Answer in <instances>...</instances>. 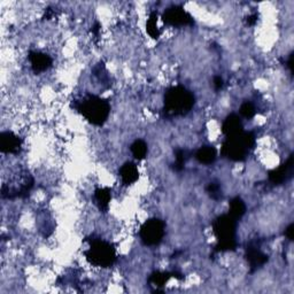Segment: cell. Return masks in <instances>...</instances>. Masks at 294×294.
<instances>
[{
  "label": "cell",
  "mask_w": 294,
  "mask_h": 294,
  "mask_svg": "<svg viewBox=\"0 0 294 294\" xmlns=\"http://www.w3.org/2000/svg\"><path fill=\"white\" fill-rule=\"evenodd\" d=\"M195 104L194 94L182 85L171 86L165 93V106L163 115L165 117L172 119L185 116L191 112Z\"/></svg>",
  "instance_id": "cell-1"
},
{
  "label": "cell",
  "mask_w": 294,
  "mask_h": 294,
  "mask_svg": "<svg viewBox=\"0 0 294 294\" xmlns=\"http://www.w3.org/2000/svg\"><path fill=\"white\" fill-rule=\"evenodd\" d=\"M74 107L90 123L98 127L106 123L110 114L108 101L94 94H86L83 99L75 101Z\"/></svg>",
  "instance_id": "cell-2"
},
{
  "label": "cell",
  "mask_w": 294,
  "mask_h": 294,
  "mask_svg": "<svg viewBox=\"0 0 294 294\" xmlns=\"http://www.w3.org/2000/svg\"><path fill=\"white\" fill-rule=\"evenodd\" d=\"M237 222L229 214L221 215L213 222V231L218 239L216 252H231L237 248Z\"/></svg>",
  "instance_id": "cell-3"
},
{
  "label": "cell",
  "mask_w": 294,
  "mask_h": 294,
  "mask_svg": "<svg viewBox=\"0 0 294 294\" xmlns=\"http://www.w3.org/2000/svg\"><path fill=\"white\" fill-rule=\"evenodd\" d=\"M255 146V136L253 132L243 131L237 136L226 138L222 145L221 153L231 161L242 162L248 156L249 152Z\"/></svg>",
  "instance_id": "cell-4"
},
{
  "label": "cell",
  "mask_w": 294,
  "mask_h": 294,
  "mask_svg": "<svg viewBox=\"0 0 294 294\" xmlns=\"http://www.w3.org/2000/svg\"><path fill=\"white\" fill-rule=\"evenodd\" d=\"M86 260L95 267L109 268L116 261L114 246L103 239L90 240V248L85 252Z\"/></svg>",
  "instance_id": "cell-5"
},
{
  "label": "cell",
  "mask_w": 294,
  "mask_h": 294,
  "mask_svg": "<svg viewBox=\"0 0 294 294\" xmlns=\"http://www.w3.org/2000/svg\"><path fill=\"white\" fill-rule=\"evenodd\" d=\"M166 234V224L160 219L147 220L142 225L139 236L145 246H158Z\"/></svg>",
  "instance_id": "cell-6"
},
{
  "label": "cell",
  "mask_w": 294,
  "mask_h": 294,
  "mask_svg": "<svg viewBox=\"0 0 294 294\" xmlns=\"http://www.w3.org/2000/svg\"><path fill=\"white\" fill-rule=\"evenodd\" d=\"M162 21L167 26L181 28L194 25V20L190 13H187L182 6H171L162 14Z\"/></svg>",
  "instance_id": "cell-7"
},
{
  "label": "cell",
  "mask_w": 294,
  "mask_h": 294,
  "mask_svg": "<svg viewBox=\"0 0 294 294\" xmlns=\"http://www.w3.org/2000/svg\"><path fill=\"white\" fill-rule=\"evenodd\" d=\"M294 171V154L292 153L287 160L279 166L278 168L270 170L268 172L269 182L273 185H282L293 177Z\"/></svg>",
  "instance_id": "cell-8"
},
{
  "label": "cell",
  "mask_w": 294,
  "mask_h": 294,
  "mask_svg": "<svg viewBox=\"0 0 294 294\" xmlns=\"http://www.w3.org/2000/svg\"><path fill=\"white\" fill-rule=\"evenodd\" d=\"M245 258L248 262L250 272H254L257 271V270L261 269L264 264L269 261L268 255L262 252L261 248H260V245L255 242H252L247 245L245 252Z\"/></svg>",
  "instance_id": "cell-9"
},
{
  "label": "cell",
  "mask_w": 294,
  "mask_h": 294,
  "mask_svg": "<svg viewBox=\"0 0 294 294\" xmlns=\"http://www.w3.org/2000/svg\"><path fill=\"white\" fill-rule=\"evenodd\" d=\"M29 61H30L31 69L36 75H40L42 73H45L46 70H49L52 65L53 60L52 57L40 51H30L29 52Z\"/></svg>",
  "instance_id": "cell-10"
},
{
  "label": "cell",
  "mask_w": 294,
  "mask_h": 294,
  "mask_svg": "<svg viewBox=\"0 0 294 294\" xmlns=\"http://www.w3.org/2000/svg\"><path fill=\"white\" fill-rule=\"evenodd\" d=\"M22 148V139L12 131L0 133V151L5 154H18Z\"/></svg>",
  "instance_id": "cell-11"
},
{
  "label": "cell",
  "mask_w": 294,
  "mask_h": 294,
  "mask_svg": "<svg viewBox=\"0 0 294 294\" xmlns=\"http://www.w3.org/2000/svg\"><path fill=\"white\" fill-rule=\"evenodd\" d=\"M244 131V125L242 120L237 114H230L225 117L223 124H222V132L226 138L237 136Z\"/></svg>",
  "instance_id": "cell-12"
},
{
  "label": "cell",
  "mask_w": 294,
  "mask_h": 294,
  "mask_svg": "<svg viewBox=\"0 0 294 294\" xmlns=\"http://www.w3.org/2000/svg\"><path fill=\"white\" fill-rule=\"evenodd\" d=\"M120 177L124 185L134 184L139 178V171L137 166L132 162H125L120 169Z\"/></svg>",
  "instance_id": "cell-13"
},
{
  "label": "cell",
  "mask_w": 294,
  "mask_h": 294,
  "mask_svg": "<svg viewBox=\"0 0 294 294\" xmlns=\"http://www.w3.org/2000/svg\"><path fill=\"white\" fill-rule=\"evenodd\" d=\"M216 155H218V152L213 146H202L195 152L197 161L205 166L213 165L216 161Z\"/></svg>",
  "instance_id": "cell-14"
},
{
  "label": "cell",
  "mask_w": 294,
  "mask_h": 294,
  "mask_svg": "<svg viewBox=\"0 0 294 294\" xmlns=\"http://www.w3.org/2000/svg\"><path fill=\"white\" fill-rule=\"evenodd\" d=\"M94 198L97 201V205L101 211H106L109 208V202L112 199V191L108 187H101V189H97L94 191Z\"/></svg>",
  "instance_id": "cell-15"
},
{
  "label": "cell",
  "mask_w": 294,
  "mask_h": 294,
  "mask_svg": "<svg viewBox=\"0 0 294 294\" xmlns=\"http://www.w3.org/2000/svg\"><path fill=\"white\" fill-rule=\"evenodd\" d=\"M171 277H176L178 279H183L182 273H178V272H161V271H156V272H153L151 275V277H149L148 282L153 284L154 286L156 287H162L165 284L169 281Z\"/></svg>",
  "instance_id": "cell-16"
},
{
  "label": "cell",
  "mask_w": 294,
  "mask_h": 294,
  "mask_svg": "<svg viewBox=\"0 0 294 294\" xmlns=\"http://www.w3.org/2000/svg\"><path fill=\"white\" fill-rule=\"evenodd\" d=\"M246 213V205L242 198L236 197L231 199L229 204V215L232 216L234 220H240Z\"/></svg>",
  "instance_id": "cell-17"
},
{
  "label": "cell",
  "mask_w": 294,
  "mask_h": 294,
  "mask_svg": "<svg viewBox=\"0 0 294 294\" xmlns=\"http://www.w3.org/2000/svg\"><path fill=\"white\" fill-rule=\"evenodd\" d=\"M130 151H131L133 158L136 159V160H144V159L146 158L147 155V152H148V148H147V144L142 141V139H137V141H134L131 146H130Z\"/></svg>",
  "instance_id": "cell-18"
},
{
  "label": "cell",
  "mask_w": 294,
  "mask_h": 294,
  "mask_svg": "<svg viewBox=\"0 0 294 294\" xmlns=\"http://www.w3.org/2000/svg\"><path fill=\"white\" fill-rule=\"evenodd\" d=\"M146 31L153 40H158L161 35L160 29L158 28V13L155 11L149 14L146 22Z\"/></svg>",
  "instance_id": "cell-19"
},
{
  "label": "cell",
  "mask_w": 294,
  "mask_h": 294,
  "mask_svg": "<svg viewBox=\"0 0 294 294\" xmlns=\"http://www.w3.org/2000/svg\"><path fill=\"white\" fill-rule=\"evenodd\" d=\"M190 158L189 153L185 149L178 148L175 152V163H173V169L176 171H182L184 169L185 163L187 161V159Z\"/></svg>",
  "instance_id": "cell-20"
},
{
  "label": "cell",
  "mask_w": 294,
  "mask_h": 294,
  "mask_svg": "<svg viewBox=\"0 0 294 294\" xmlns=\"http://www.w3.org/2000/svg\"><path fill=\"white\" fill-rule=\"evenodd\" d=\"M206 192L213 200H221L223 198V193H222V187L216 182H210L208 185L206 186Z\"/></svg>",
  "instance_id": "cell-21"
},
{
  "label": "cell",
  "mask_w": 294,
  "mask_h": 294,
  "mask_svg": "<svg viewBox=\"0 0 294 294\" xmlns=\"http://www.w3.org/2000/svg\"><path fill=\"white\" fill-rule=\"evenodd\" d=\"M239 113L243 117L250 120L255 116V114H257V108H255V106L250 103V101H245V103H243L242 106H240Z\"/></svg>",
  "instance_id": "cell-22"
},
{
  "label": "cell",
  "mask_w": 294,
  "mask_h": 294,
  "mask_svg": "<svg viewBox=\"0 0 294 294\" xmlns=\"http://www.w3.org/2000/svg\"><path fill=\"white\" fill-rule=\"evenodd\" d=\"M213 85H214V89L216 91H220L223 89V85H224V81L222 79L221 76H215L214 80H213Z\"/></svg>",
  "instance_id": "cell-23"
},
{
  "label": "cell",
  "mask_w": 294,
  "mask_h": 294,
  "mask_svg": "<svg viewBox=\"0 0 294 294\" xmlns=\"http://www.w3.org/2000/svg\"><path fill=\"white\" fill-rule=\"evenodd\" d=\"M293 232H294V224L291 223L290 225L287 226L286 230H285V232H284V234H285V237L290 240V242H292L293 240Z\"/></svg>",
  "instance_id": "cell-24"
},
{
  "label": "cell",
  "mask_w": 294,
  "mask_h": 294,
  "mask_svg": "<svg viewBox=\"0 0 294 294\" xmlns=\"http://www.w3.org/2000/svg\"><path fill=\"white\" fill-rule=\"evenodd\" d=\"M258 14H252V15H249L247 16V18H246V22H247V25L248 26H254L255 23L258 22Z\"/></svg>",
  "instance_id": "cell-25"
},
{
  "label": "cell",
  "mask_w": 294,
  "mask_h": 294,
  "mask_svg": "<svg viewBox=\"0 0 294 294\" xmlns=\"http://www.w3.org/2000/svg\"><path fill=\"white\" fill-rule=\"evenodd\" d=\"M100 30H101V25L99 22H95L92 29H91V31H92V33L94 35V37H99V33H100Z\"/></svg>",
  "instance_id": "cell-26"
},
{
  "label": "cell",
  "mask_w": 294,
  "mask_h": 294,
  "mask_svg": "<svg viewBox=\"0 0 294 294\" xmlns=\"http://www.w3.org/2000/svg\"><path fill=\"white\" fill-rule=\"evenodd\" d=\"M54 14L55 12L53 11V8H47L46 9V12H45V15H44V18H47V20H50V18H52L53 16H54Z\"/></svg>",
  "instance_id": "cell-27"
},
{
  "label": "cell",
  "mask_w": 294,
  "mask_h": 294,
  "mask_svg": "<svg viewBox=\"0 0 294 294\" xmlns=\"http://www.w3.org/2000/svg\"><path fill=\"white\" fill-rule=\"evenodd\" d=\"M287 68L290 69L291 73H293V52H291V54L288 55V60H287Z\"/></svg>",
  "instance_id": "cell-28"
}]
</instances>
